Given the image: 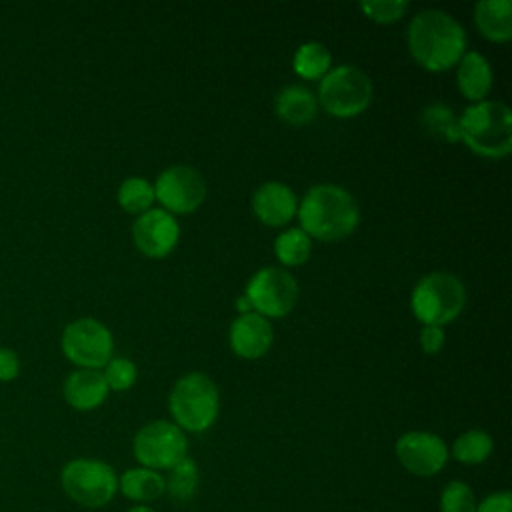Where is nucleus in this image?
I'll use <instances>...</instances> for the list:
<instances>
[{
  "instance_id": "nucleus-1",
  "label": "nucleus",
  "mask_w": 512,
  "mask_h": 512,
  "mask_svg": "<svg viewBox=\"0 0 512 512\" xmlns=\"http://www.w3.org/2000/svg\"><path fill=\"white\" fill-rule=\"evenodd\" d=\"M408 50L430 72H444L466 54L462 24L444 10H422L408 24Z\"/></svg>"
},
{
  "instance_id": "nucleus-2",
  "label": "nucleus",
  "mask_w": 512,
  "mask_h": 512,
  "mask_svg": "<svg viewBox=\"0 0 512 512\" xmlns=\"http://www.w3.org/2000/svg\"><path fill=\"white\" fill-rule=\"evenodd\" d=\"M302 230L322 242L342 240L352 234L360 220L356 200L348 190L336 184L312 186L296 210Z\"/></svg>"
},
{
  "instance_id": "nucleus-3",
  "label": "nucleus",
  "mask_w": 512,
  "mask_h": 512,
  "mask_svg": "<svg viewBox=\"0 0 512 512\" xmlns=\"http://www.w3.org/2000/svg\"><path fill=\"white\" fill-rule=\"evenodd\" d=\"M460 140L484 158H504L512 150V112L504 102L482 100L458 116Z\"/></svg>"
},
{
  "instance_id": "nucleus-4",
  "label": "nucleus",
  "mask_w": 512,
  "mask_h": 512,
  "mask_svg": "<svg viewBox=\"0 0 512 512\" xmlns=\"http://www.w3.org/2000/svg\"><path fill=\"white\" fill-rule=\"evenodd\" d=\"M168 408L182 432H204L218 418V388L206 374H186L172 386Z\"/></svg>"
},
{
  "instance_id": "nucleus-5",
  "label": "nucleus",
  "mask_w": 512,
  "mask_h": 512,
  "mask_svg": "<svg viewBox=\"0 0 512 512\" xmlns=\"http://www.w3.org/2000/svg\"><path fill=\"white\" fill-rule=\"evenodd\" d=\"M466 304L464 284L450 272H430L420 278L410 296V308L424 326L452 322Z\"/></svg>"
},
{
  "instance_id": "nucleus-6",
  "label": "nucleus",
  "mask_w": 512,
  "mask_h": 512,
  "mask_svg": "<svg viewBox=\"0 0 512 512\" xmlns=\"http://www.w3.org/2000/svg\"><path fill=\"white\" fill-rule=\"evenodd\" d=\"M60 486L72 502L84 508H102L116 496L118 476L102 460L74 458L60 470Z\"/></svg>"
},
{
  "instance_id": "nucleus-7",
  "label": "nucleus",
  "mask_w": 512,
  "mask_h": 512,
  "mask_svg": "<svg viewBox=\"0 0 512 512\" xmlns=\"http://www.w3.org/2000/svg\"><path fill=\"white\" fill-rule=\"evenodd\" d=\"M320 106L336 118L362 114L372 100V82L366 72L352 64L330 68L320 78Z\"/></svg>"
},
{
  "instance_id": "nucleus-8",
  "label": "nucleus",
  "mask_w": 512,
  "mask_h": 512,
  "mask_svg": "<svg viewBox=\"0 0 512 512\" xmlns=\"http://www.w3.org/2000/svg\"><path fill=\"white\" fill-rule=\"evenodd\" d=\"M134 458L150 470H170L186 458L188 442L184 432L168 420H154L142 426L132 442Z\"/></svg>"
},
{
  "instance_id": "nucleus-9",
  "label": "nucleus",
  "mask_w": 512,
  "mask_h": 512,
  "mask_svg": "<svg viewBox=\"0 0 512 512\" xmlns=\"http://www.w3.org/2000/svg\"><path fill=\"white\" fill-rule=\"evenodd\" d=\"M60 346L74 366L98 370L112 358L114 340L110 330L96 318H78L64 328Z\"/></svg>"
},
{
  "instance_id": "nucleus-10",
  "label": "nucleus",
  "mask_w": 512,
  "mask_h": 512,
  "mask_svg": "<svg viewBox=\"0 0 512 512\" xmlns=\"http://www.w3.org/2000/svg\"><path fill=\"white\" fill-rule=\"evenodd\" d=\"M244 296L250 300L252 312L264 318H282L296 306L298 284L290 272L266 266L250 278Z\"/></svg>"
},
{
  "instance_id": "nucleus-11",
  "label": "nucleus",
  "mask_w": 512,
  "mask_h": 512,
  "mask_svg": "<svg viewBox=\"0 0 512 512\" xmlns=\"http://www.w3.org/2000/svg\"><path fill=\"white\" fill-rule=\"evenodd\" d=\"M154 196L170 214L194 212L206 198L204 176L192 166H170L156 178Z\"/></svg>"
},
{
  "instance_id": "nucleus-12",
  "label": "nucleus",
  "mask_w": 512,
  "mask_h": 512,
  "mask_svg": "<svg viewBox=\"0 0 512 512\" xmlns=\"http://www.w3.org/2000/svg\"><path fill=\"white\" fill-rule=\"evenodd\" d=\"M396 458L410 474L428 478L444 468L448 448L440 436L424 430H412L396 440Z\"/></svg>"
},
{
  "instance_id": "nucleus-13",
  "label": "nucleus",
  "mask_w": 512,
  "mask_h": 512,
  "mask_svg": "<svg viewBox=\"0 0 512 512\" xmlns=\"http://www.w3.org/2000/svg\"><path fill=\"white\" fill-rule=\"evenodd\" d=\"M136 248L148 258L168 256L180 238L176 218L164 208H150L140 214L132 226Z\"/></svg>"
},
{
  "instance_id": "nucleus-14",
  "label": "nucleus",
  "mask_w": 512,
  "mask_h": 512,
  "mask_svg": "<svg viewBox=\"0 0 512 512\" xmlns=\"http://www.w3.org/2000/svg\"><path fill=\"white\" fill-rule=\"evenodd\" d=\"M228 336H230V348L234 350V354L246 360H256L264 356L270 350L274 340L270 320L256 312L240 314L230 324Z\"/></svg>"
},
{
  "instance_id": "nucleus-15",
  "label": "nucleus",
  "mask_w": 512,
  "mask_h": 512,
  "mask_svg": "<svg viewBox=\"0 0 512 512\" xmlns=\"http://www.w3.org/2000/svg\"><path fill=\"white\" fill-rule=\"evenodd\" d=\"M252 210L262 224L276 228L288 224L294 218L298 200L292 188L284 182H264L254 190Z\"/></svg>"
},
{
  "instance_id": "nucleus-16",
  "label": "nucleus",
  "mask_w": 512,
  "mask_h": 512,
  "mask_svg": "<svg viewBox=\"0 0 512 512\" xmlns=\"http://www.w3.org/2000/svg\"><path fill=\"white\" fill-rule=\"evenodd\" d=\"M64 400L80 412H88L98 408L108 396V384L100 370L78 368L70 372L62 386Z\"/></svg>"
},
{
  "instance_id": "nucleus-17",
  "label": "nucleus",
  "mask_w": 512,
  "mask_h": 512,
  "mask_svg": "<svg viewBox=\"0 0 512 512\" xmlns=\"http://www.w3.org/2000/svg\"><path fill=\"white\" fill-rule=\"evenodd\" d=\"M456 80L462 96L476 104L482 102L492 88V68L480 52L470 50L458 62Z\"/></svg>"
},
{
  "instance_id": "nucleus-18",
  "label": "nucleus",
  "mask_w": 512,
  "mask_h": 512,
  "mask_svg": "<svg viewBox=\"0 0 512 512\" xmlns=\"http://www.w3.org/2000/svg\"><path fill=\"white\" fill-rule=\"evenodd\" d=\"M474 22L480 34L492 42H506L512 38V2L484 0L474 4Z\"/></svg>"
},
{
  "instance_id": "nucleus-19",
  "label": "nucleus",
  "mask_w": 512,
  "mask_h": 512,
  "mask_svg": "<svg viewBox=\"0 0 512 512\" xmlns=\"http://www.w3.org/2000/svg\"><path fill=\"white\" fill-rule=\"evenodd\" d=\"M274 110L278 118H282L286 124L304 126L316 116L318 98L312 94V90L300 84H292L276 94Z\"/></svg>"
},
{
  "instance_id": "nucleus-20",
  "label": "nucleus",
  "mask_w": 512,
  "mask_h": 512,
  "mask_svg": "<svg viewBox=\"0 0 512 512\" xmlns=\"http://www.w3.org/2000/svg\"><path fill=\"white\" fill-rule=\"evenodd\" d=\"M118 490L134 502H154L158 500L164 492V476L156 470L138 466V468H130L126 470L120 478H118Z\"/></svg>"
},
{
  "instance_id": "nucleus-21",
  "label": "nucleus",
  "mask_w": 512,
  "mask_h": 512,
  "mask_svg": "<svg viewBox=\"0 0 512 512\" xmlns=\"http://www.w3.org/2000/svg\"><path fill=\"white\" fill-rule=\"evenodd\" d=\"M420 124L436 140L454 144L460 142V128H458V116L454 110L442 102L428 104L420 114Z\"/></svg>"
},
{
  "instance_id": "nucleus-22",
  "label": "nucleus",
  "mask_w": 512,
  "mask_h": 512,
  "mask_svg": "<svg viewBox=\"0 0 512 512\" xmlns=\"http://www.w3.org/2000/svg\"><path fill=\"white\" fill-rule=\"evenodd\" d=\"M332 64L330 50L320 42H304L298 46L292 58L294 72L304 80H318L322 78Z\"/></svg>"
},
{
  "instance_id": "nucleus-23",
  "label": "nucleus",
  "mask_w": 512,
  "mask_h": 512,
  "mask_svg": "<svg viewBox=\"0 0 512 512\" xmlns=\"http://www.w3.org/2000/svg\"><path fill=\"white\" fill-rule=\"evenodd\" d=\"M198 468L196 462L192 458H184L180 460L174 468L168 470V478H164V486H166V494L174 500V502H188L196 496L198 492Z\"/></svg>"
},
{
  "instance_id": "nucleus-24",
  "label": "nucleus",
  "mask_w": 512,
  "mask_h": 512,
  "mask_svg": "<svg viewBox=\"0 0 512 512\" xmlns=\"http://www.w3.org/2000/svg\"><path fill=\"white\" fill-rule=\"evenodd\" d=\"M492 436L484 430H468L460 434L452 444V456L462 464H480L492 454Z\"/></svg>"
},
{
  "instance_id": "nucleus-25",
  "label": "nucleus",
  "mask_w": 512,
  "mask_h": 512,
  "mask_svg": "<svg viewBox=\"0 0 512 512\" xmlns=\"http://www.w3.org/2000/svg\"><path fill=\"white\" fill-rule=\"evenodd\" d=\"M312 240L302 228H288L274 242L276 258L286 266H300L308 260Z\"/></svg>"
},
{
  "instance_id": "nucleus-26",
  "label": "nucleus",
  "mask_w": 512,
  "mask_h": 512,
  "mask_svg": "<svg viewBox=\"0 0 512 512\" xmlns=\"http://www.w3.org/2000/svg\"><path fill=\"white\" fill-rule=\"evenodd\" d=\"M154 200V186L144 178H126L118 188V204L128 214H144L146 210H150Z\"/></svg>"
},
{
  "instance_id": "nucleus-27",
  "label": "nucleus",
  "mask_w": 512,
  "mask_h": 512,
  "mask_svg": "<svg viewBox=\"0 0 512 512\" xmlns=\"http://www.w3.org/2000/svg\"><path fill=\"white\" fill-rule=\"evenodd\" d=\"M476 496L462 480H452L440 494V512H476Z\"/></svg>"
},
{
  "instance_id": "nucleus-28",
  "label": "nucleus",
  "mask_w": 512,
  "mask_h": 512,
  "mask_svg": "<svg viewBox=\"0 0 512 512\" xmlns=\"http://www.w3.org/2000/svg\"><path fill=\"white\" fill-rule=\"evenodd\" d=\"M108 390L124 392L136 382V364L128 358H110L102 372Z\"/></svg>"
},
{
  "instance_id": "nucleus-29",
  "label": "nucleus",
  "mask_w": 512,
  "mask_h": 512,
  "mask_svg": "<svg viewBox=\"0 0 512 512\" xmlns=\"http://www.w3.org/2000/svg\"><path fill=\"white\" fill-rule=\"evenodd\" d=\"M410 8L408 2L404 0H374V2H362L360 4V10L374 22L378 24H390V22H396L400 20L406 10Z\"/></svg>"
},
{
  "instance_id": "nucleus-30",
  "label": "nucleus",
  "mask_w": 512,
  "mask_h": 512,
  "mask_svg": "<svg viewBox=\"0 0 512 512\" xmlns=\"http://www.w3.org/2000/svg\"><path fill=\"white\" fill-rule=\"evenodd\" d=\"M476 512H512V494L506 490L492 492L476 504Z\"/></svg>"
},
{
  "instance_id": "nucleus-31",
  "label": "nucleus",
  "mask_w": 512,
  "mask_h": 512,
  "mask_svg": "<svg viewBox=\"0 0 512 512\" xmlns=\"http://www.w3.org/2000/svg\"><path fill=\"white\" fill-rule=\"evenodd\" d=\"M20 374V358L12 348H0V382H12Z\"/></svg>"
},
{
  "instance_id": "nucleus-32",
  "label": "nucleus",
  "mask_w": 512,
  "mask_h": 512,
  "mask_svg": "<svg viewBox=\"0 0 512 512\" xmlns=\"http://www.w3.org/2000/svg\"><path fill=\"white\" fill-rule=\"evenodd\" d=\"M420 344L426 354H438L444 346V330L440 326H422Z\"/></svg>"
},
{
  "instance_id": "nucleus-33",
  "label": "nucleus",
  "mask_w": 512,
  "mask_h": 512,
  "mask_svg": "<svg viewBox=\"0 0 512 512\" xmlns=\"http://www.w3.org/2000/svg\"><path fill=\"white\" fill-rule=\"evenodd\" d=\"M236 308H238V312H240V314H248V312H252L250 300H248L246 296H240V298L236 300Z\"/></svg>"
},
{
  "instance_id": "nucleus-34",
  "label": "nucleus",
  "mask_w": 512,
  "mask_h": 512,
  "mask_svg": "<svg viewBox=\"0 0 512 512\" xmlns=\"http://www.w3.org/2000/svg\"><path fill=\"white\" fill-rule=\"evenodd\" d=\"M126 512H156V510H152L150 506H144V504H138V506H132V508H128Z\"/></svg>"
}]
</instances>
